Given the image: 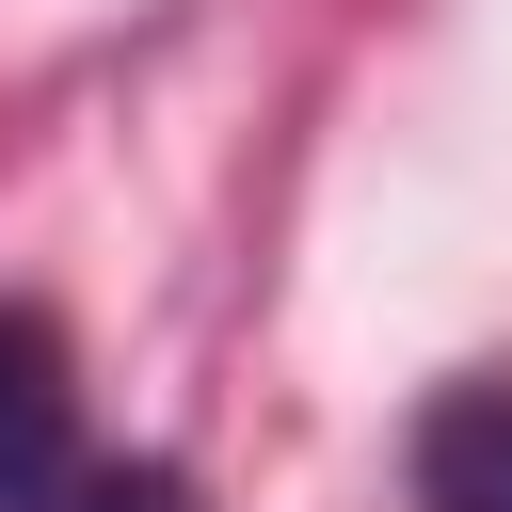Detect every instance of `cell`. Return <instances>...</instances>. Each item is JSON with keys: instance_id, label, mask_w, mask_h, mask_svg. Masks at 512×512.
Returning a JSON list of instances; mask_svg holds the SVG:
<instances>
[{"instance_id": "6da1fadb", "label": "cell", "mask_w": 512, "mask_h": 512, "mask_svg": "<svg viewBox=\"0 0 512 512\" xmlns=\"http://www.w3.org/2000/svg\"><path fill=\"white\" fill-rule=\"evenodd\" d=\"M80 480V368L32 304H0V512H48Z\"/></svg>"}, {"instance_id": "7a4b0ae2", "label": "cell", "mask_w": 512, "mask_h": 512, "mask_svg": "<svg viewBox=\"0 0 512 512\" xmlns=\"http://www.w3.org/2000/svg\"><path fill=\"white\" fill-rule=\"evenodd\" d=\"M416 512H512V368H464L416 416Z\"/></svg>"}, {"instance_id": "3957f363", "label": "cell", "mask_w": 512, "mask_h": 512, "mask_svg": "<svg viewBox=\"0 0 512 512\" xmlns=\"http://www.w3.org/2000/svg\"><path fill=\"white\" fill-rule=\"evenodd\" d=\"M48 512H192V480L176 464H112V480H64Z\"/></svg>"}]
</instances>
